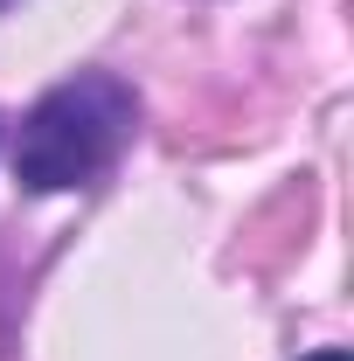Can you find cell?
<instances>
[{
	"mask_svg": "<svg viewBox=\"0 0 354 361\" xmlns=\"http://www.w3.org/2000/svg\"><path fill=\"white\" fill-rule=\"evenodd\" d=\"M306 361H348V348H319V355H306Z\"/></svg>",
	"mask_w": 354,
	"mask_h": 361,
	"instance_id": "cell-2",
	"label": "cell"
},
{
	"mask_svg": "<svg viewBox=\"0 0 354 361\" xmlns=\"http://www.w3.org/2000/svg\"><path fill=\"white\" fill-rule=\"evenodd\" d=\"M139 126V97L133 84H118L111 70H84L70 84H56L35 97V111L21 118V139H14V180L28 195H70L97 180L118 146L133 139Z\"/></svg>",
	"mask_w": 354,
	"mask_h": 361,
	"instance_id": "cell-1",
	"label": "cell"
},
{
	"mask_svg": "<svg viewBox=\"0 0 354 361\" xmlns=\"http://www.w3.org/2000/svg\"><path fill=\"white\" fill-rule=\"evenodd\" d=\"M0 7H7V0H0Z\"/></svg>",
	"mask_w": 354,
	"mask_h": 361,
	"instance_id": "cell-3",
	"label": "cell"
}]
</instances>
